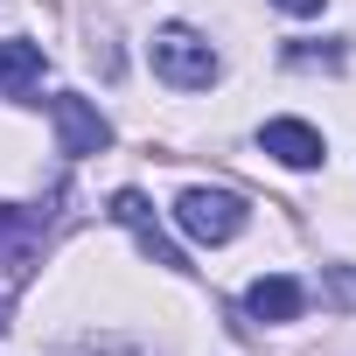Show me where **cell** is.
<instances>
[{
  "instance_id": "cell-1",
  "label": "cell",
  "mask_w": 356,
  "mask_h": 356,
  "mask_svg": "<svg viewBox=\"0 0 356 356\" xmlns=\"http://www.w3.org/2000/svg\"><path fill=\"white\" fill-rule=\"evenodd\" d=\"M147 56H154V77L175 84V91H210V77H217V49L196 29H182V22L154 29V49Z\"/></svg>"
},
{
  "instance_id": "cell-2",
  "label": "cell",
  "mask_w": 356,
  "mask_h": 356,
  "mask_svg": "<svg viewBox=\"0 0 356 356\" xmlns=\"http://www.w3.org/2000/svg\"><path fill=\"white\" fill-rule=\"evenodd\" d=\"M175 224H182L196 245H231L245 231V196H231V189H182L175 196Z\"/></svg>"
},
{
  "instance_id": "cell-3",
  "label": "cell",
  "mask_w": 356,
  "mask_h": 356,
  "mask_svg": "<svg viewBox=\"0 0 356 356\" xmlns=\"http://www.w3.org/2000/svg\"><path fill=\"white\" fill-rule=\"evenodd\" d=\"M49 119H56V154H70V161H84V154H105V147H112L105 112H98V105H84L77 91H56V98H49Z\"/></svg>"
},
{
  "instance_id": "cell-4",
  "label": "cell",
  "mask_w": 356,
  "mask_h": 356,
  "mask_svg": "<svg viewBox=\"0 0 356 356\" xmlns=\"http://www.w3.org/2000/svg\"><path fill=\"white\" fill-rule=\"evenodd\" d=\"M112 224H126L154 266H168V273H189V259H182V252H175V245L161 238V224H154V203H147L140 189H119V196H112Z\"/></svg>"
},
{
  "instance_id": "cell-5",
  "label": "cell",
  "mask_w": 356,
  "mask_h": 356,
  "mask_svg": "<svg viewBox=\"0 0 356 356\" xmlns=\"http://www.w3.org/2000/svg\"><path fill=\"white\" fill-rule=\"evenodd\" d=\"M259 147L280 161V168H321V133L307 126V119H266V133H259Z\"/></svg>"
},
{
  "instance_id": "cell-6",
  "label": "cell",
  "mask_w": 356,
  "mask_h": 356,
  "mask_svg": "<svg viewBox=\"0 0 356 356\" xmlns=\"http://www.w3.org/2000/svg\"><path fill=\"white\" fill-rule=\"evenodd\" d=\"M42 231H49V210H0V266H8L15 280L35 266Z\"/></svg>"
},
{
  "instance_id": "cell-7",
  "label": "cell",
  "mask_w": 356,
  "mask_h": 356,
  "mask_svg": "<svg viewBox=\"0 0 356 356\" xmlns=\"http://www.w3.org/2000/svg\"><path fill=\"white\" fill-rule=\"evenodd\" d=\"M245 307H252L259 321H293V314L307 307V286H300V280H286V273H273V280H252Z\"/></svg>"
},
{
  "instance_id": "cell-8",
  "label": "cell",
  "mask_w": 356,
  "mask_h": 356,
  "mask_svg": "<svg viewBox=\"0 0 356 356\" xmlns=\"http://www.w3.org/2000/svg\"><path fill=\"white\" fill-rule=\"evenodd\" d=\"M29 84H42V49L22 42V35H8V42H0V91L22 98Z\"/></svg>"
},
{
  "instance_id": "cell-9",
  "label": "cell",
  "mask_w": 356,
  "mask_h": 356,
  "mask_svg": "<svg viewBox=\"0 0 356 356\" xmlns=\"http://www.w3.org/2000/svg\"><path fill=\"white\" fill-rule=\"evenodd\" d=\"M63 356H140V349H126V342H77V349H63Z\"/></svg>"
},
{
  "instance_id": "cell-10",
  "label": "cell",
  "mask_w": 356,
  "mask_h": 356,
  "mask_svg": "<svg viewBox=\"0 0 356 356\" xmlns=\"http://www.w3.org/2000/svg\"><path fill=\"white\" fill-rule=\"evenodd\" d=\"M273 8H286V15H321L328 0H273Z\"/></svg>"
},
{
  "instance_id": "cell-11",
  "label": "cell",
  "mask_w": 356,
  "mask_h": 356,
  "mask_svg": "<svg viewBox=\"0 0 356 356\" xmlns=\"http://www.w3.org/2000/svg\"><path fill=\"white\" fill-rule=\"evenodd\" d=\"M0 335H8V293H0Z\"/></svg>"
}]
</instances>
